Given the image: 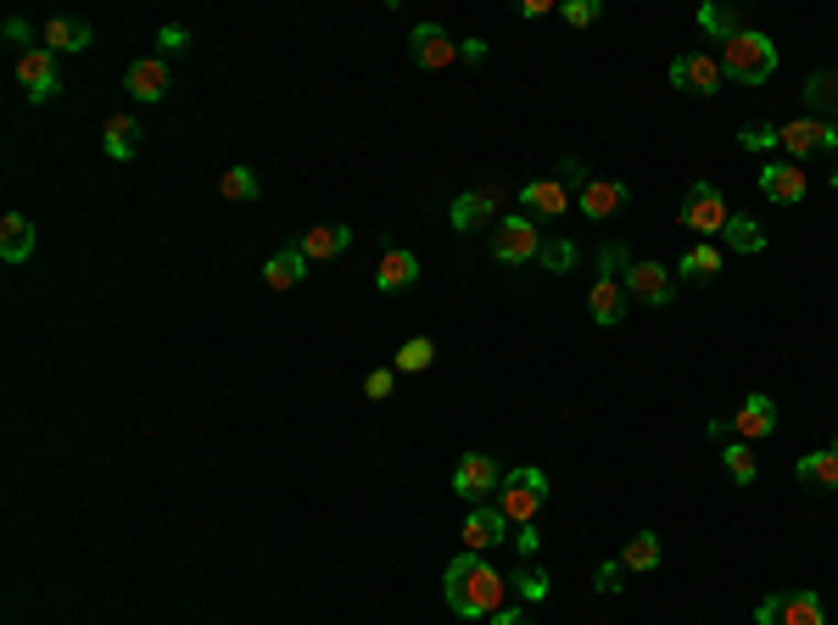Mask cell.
Listing matches in <instances>:
<instances>
[{
    "instance_id": "6da1fadb",
    "label": "cell",
    "mask_w": 838,
    "mask_h": 625,
    "mask_svg": "<svg viewBox=\"0 0 838 625\" xmlns=\"http://www.w3.org/2000/svg\"><path fill=\"white\" fill-rule=\"evenodd\" d=\"M442 597H448V608L464 614V619H492V614L503 608V597H509V581H503L481 553H459V559L448 564V575H442Z\"/></svg>"
},
{
    "instance_id": "7a4b0ae2",
    "label": "cell",
    "mask_w": 838,
    "mask_h": 625,
    "mask_svg": "<svg viewBox=\"0 0 838 625\" xmlns=\"http://www.w3.org/2000/svg\"><path fill=\"white\" fill-rule=\"evenodd\" d=\"M721 73H727V78H738V84H766V78L777 73V45H772L766 34L743 29L738 40H727V45H721Z\"/></svg>"
},
{
    "instance_id": "3957f363",
    "label": "cell",
    "mask_w": 838,
    "mask_h": 625,
    "mask_svg": "<svg viewBox=\"0 0 838 625\" xmlns=\"http://www.w3.org/2000/svg\"><path fill=\"white\" fill-rule=\"evenodd\" d=\"M542 503H548V475L542 470H509V475H503L497 508H503V519H509V525H531L542 514Z\"/></svg>"
},
{
    "instance_id": "277c9868",
    "label": "cell",
    "mask_w": 838,
    "mask_h": 625,
    "mask_svg": "<svg viewBox=\"0 0 838 625\" xmlns=\"http://www.w3.org/2000/svg\"><path fill=\"white\" fill-rule=\"evenodd\" d=\"M754 625H827L816 592H772L754 603Z\"/></svg>"
},
{
    "instance_id": "5b68a950",
    "label": "cell",
    "mask_w": 838,
    "mask_h": 625,
    "mask_svg": "<svg viewBox=\"0 0 838 625\" xmlns=\"http://www.w3.org/2000/svg\"><path fill=\"white\" fill-rule=\"evenodd\" d=\"M727 196L716 191V185H694L688 196H683V207H677V224L683 229H694V235H721L727 229Z\"/></svg>"
},
{
    "instance_id": "8992f818",
    "label": "cell",
    "mask_w": 838,
    "mask_h": 625,
    "mask_svg": "<svg viewBox=\"0 0 838 625\" xmlns=\"http://www.w3.org/2000/svg\"><path fill=\"white\" fill-rule=\"evenodd\" d=\"M492 257L497 262H531V257H542V229L526 224V218H503L492 229Z\"/></svg>"
},
{
    "instance_id": "52a82bcc",
    "label": "cell",
    "mask_w": 838,
    "mask_h": 625,
    "mask_svg": "<svg viewBox=\"0 0 838 625\" xmlns=\"http://www.w3.org/2000/svg\"><path fill=\"white\" fill-rule=\"evenodd\" d=\"M18 78H23V89H29V101H34V107H45V101H56V96H62V78H56V62H51V51H45V45H34V51H23V56H18Z\"/></svg>"
},
{
    "instance_id": "ba28073f",
    "label": "cell",
    "mask_w": 838,
    "mask_h": 625,
    "mask_svg": "<svg viewBox=\"0 0 838 625\" xmlns=\"http://www.w3.org/2000/svg\"><path fill=\"white\" fill-rule=\"evenodd\" d=\"M777 134H783V151H788V157H827V151H838V129L821 123V118H794V123L777 129Z\"/></svg>"
},
{
    "instance_id": "9c48e42d",
    "label": "cell",
    "mask_w": 838,
    "mask_h": 625,
    "mask_svg": "<svg viewBox=\"0 0 838 625\" xmlns=\"http://www.w3.org/2000/svg\"><path fill=\"white\" fill-rule=\"evenodd\" d=\"M670 84L688 89V96H716L721 89V62L705 56V51H688V56L670 62Z\"/></svg>"
},
{
    "instance_id": "30bf717a",
    "label": "cell",
    "mask_w": 838,
    "mask_h": 625,
    "mask_svg": "<svg viewBox=\"0 0 838 625\" xmlns=\"http://www.w3.org/2000/svg\"><path fill=\"white\" fill-rule=\"evenodd\" d=\"M503 486V475H497V464L486 459V453H464L459 459V470H453V492L464 497V503H481V497H492Z\"/></svg>"
},
{
    "instance_id": "8fae6325",
    "label": "cell",
    "mask_w": 838,
    "mask_h": 625,
    "mask_svg": "<svg viewBox=\"0 0 838 625\" xmlns=\"http://www.w3.org/2000/svg\"><path fill=\"white\" fill-rule=\"evenodd\" d=\"M497 542H509V519H503L497 503H475L470 519H464V548H470V553H486V548H497Z\"/></svg>"
},
{
    "instance_id": "7c38bea8",
    "label": "cell",
    "mask_w": 838,
    "mask_h": 625,
    "mask_svg": "<svg viewBox=\"0 0 838 625\" xmlns=\"http://www.w3.org/2000/svg\"><path fill=\"white\" fill-rule=\"evenodd\" d=\"M497 207H503V191H497V185L464 191V196L453 202V229H459V235H470V229L492 224V218H497Z\"/></svg>"
},
{
    "instance_id": "4fadbf2b",
    "label": "cell",
    "mask_w": 838,
    "mask_h": 625,
    "mask_svg": "<svg viewBox=\"0 0 838 625\" xmlns=\"http://www.w3.org/2000/svg\"><path fill=\"white\" fill-rule=\"evenodd\" d=\"M761 196L777 207H799L805 202V173L794 162H766L761 168Z\"/></svg>"
},
{
    "instance_id": "5bb4252c",
    "label": "cell",
    "mask_w": 838,
    "mask_h": 625,
    "mask_svg": "<svg viewBox=\"0 0 838 625\" xmlns=\"http://www.w3.org/2000/svg\"><path fill=\"white\" fill-rule=\"evenodd\" d=\"M626 291H632L637 302H648V308H665L670 297H677V280H670L659 262H632V274H626Z\"/></svg>"
},
{
    "instance_id": "9a60e30c",
    "label": "cell",
    "mask_w": 838,
    "mask_h": 625,
    "mask_svg": "<svg viewBox=\"0 0 838 625\" xmlns=\"http://www.w3.org/2000/svg\"><path fill=\"white\" fill-rule=\"evenodd\" d=\"M626 202H632V191L621 185V179H587V191H581V213L599 218V224L626 213Z\"/></svg>"
},
{
    "instance_id": "2e32d148",
    "label": "cell",
    "mask_w": 838,
    "mask_h": 625,
    "mask_svg": "<svg viewBox=\"0 0 838 625\" xmlns=\"http://www.w3.org/2000/svg\"><path fill=\"white\" fill-rule=\"evenodd\" d=\"M123 89H129L135 101H162L168 89H174V84H168V62H162V56H140V62L129 67Z\"/></svg>"
},
{
    "instance_id": "e0dca14e",
    "label": "cell",
    "mask_w": 838,
    "mask_h": 625,
    "mask_svg": "<svg viewBox=\"0 0 838 625\" xmlns=\"http://www.w3.org/2000/svg\"><path fill=\"white\" fill-rule=\"evenodd\" d=\"M408 45H413V62H419V67H448V62L459 56V45L442 34V23H419V29L408 34Z\"/></svg>"
},
{
    "instance_id": "ac0fdd59",
    "label": "cell",
    "mask_w": 838,
    "mask_h": 625,
    "mask_svg": "<svg viewBox=\"0 0 838 625\" xmlns=\"http://www.w3.org/2000/svg\"><path fill=\"white\" fill-rule=\"evenodd\" d=\"M297 246H302L308 262H330V257H342V251L353 246V229H347V224H313Z\"/></svg>"
},
{
    "instance_id": "d6986e66",
    "label": "cell",
    "mask_w": 838,
    "mask_h": 625,
    "mask_svg": "<svg viewBox=\"0 0 838 625\" xmlns=\"http://www.w3.org/2000/svg\"><path fill=\"white\" fill-rule=\"evenodd\" d=\"M302 274H308V257H302L297 240L280 246V251L264 262V285H269V291H291V285H302Z\"/></svg>"
},
{
    "instance_id": "ffe728a7",
    "label": "cell",
    "mask_w": 838,
    "mask_h": 625,
    "mask_svg": "<svg viewBox=\"0 0 838 625\" xmlns=\"http://www.w3.org/2000/svg\"><path fill=\"white\" fill-rule=\"evenodd\" d=\"M732 424H738V435H743V441H761V435H772V430H777V402L754 391V397L738 408V419H732Z\"/></svg>"
},
{
    "instance_id": "44dd1931",
    "label": "cell",
    "mask_w": 838,
    "mask_h": 625,
    "mask_svg": "<svg viewBox=\"0 0 838 625\" xmlns=\"http://www.w3.org/2000/svg\"><path fill=\"white\" fill-rule=\"evenodd\" d=\"M587 313H593V324H621L626 319V291H621V280H604L599 274V285L593 291H587Z\"/></svg>"
},
{
    "instance_id": "7402d4cb",
    "label": "cell",
    "mask_w": 838,
    "mask_h": 625,
    "mask_svg": "<svg viewBox=\"0 0 838 625\" xmlns=\"http://www.w3.org/2000/svg\"><path fill=\"white\" fill-rule=\"evenodd\" d=\"M413 280H419V257H413V251H386V257H380V268H375V285H380L386 297L408 291Z\"/></svg>"
},
{
    "instance_id": "603a6c76",
    "label": "cell",
    "mask_w": 838,
    "mask_h": 625,
    "mask_svg": "<svg viewBox=\"0 0 838 625\" xmlns=\"http://www.w3.org/2000/svg\"><path fill=\"white\" fill-rule=\"evenodd\" d=\"M40 40H45V51L56 56V51H90L96 34H90V23H84V18H51Z\"/></svg>"
},
{
    "instance_id": "cb8c5ba5",
    "label": "cell",
    "mask_w": 838,
    "mask_h": 625,
    "mask_svg": "<svg viewBox=\"0 0 838 625\" xmlns=\"http://www.w3.org/2000/svg\"><path fill=\"white\" fill-rule=\"evenodd\" d=\"M520 202H526V213H537V218H559V213L570 207V191L559 185V179H531V185L520 191Z\"/></svg>"
},
{
    "instance_id": "d4e9b609",
    "label": "cell",
    "mask_w": 838,
    "mask_h": 625,
    "mask_svg": "<svg viewBox=\"0 0 838 625\" xmlns=\"http://www.w3.org/2000/svg\"><path fill=\"white\" fill-rule=\"evenodd\" d=\"M140 140H146V123L140 118H107V134H101V146H107V157L112 162H129L135 151H140Z\"/></svg>"
},
{
    "instance_id": "484cf974",
    "label": "cell",
    "mask_w": 838,
    "mask_h": 625,
    "mask_svg": "<svg viewBox=\"0 0 838 625\" xmlns=\"http://www.w3.org/2000/svg\"><path fill=\"white\" fill-rule=\"evenodd\" d=\"M0 257H7V262H29L34 257V224L23 213L0 218Z\"/></svg>"
},
{
    "instance_id": "4316f807",
    "label": "cell",
    "mask_w": 838,
    "mask_h": 625,
    "mask_svg": "<svg viewBox=\"0 0 838 625\" xmlns=\"http://www.w3.org/2000/svg\"><path fill=\"white\" fill-rule=\"evenodd\" d=\"M805 101H810V112H816L821 123H832V118H838V73H810Z\"/></svg>"
},
{
    "instance_id": "83f0119b",
    "label": "cell",
    "mask_w": 838,
    "mask_h": 625,
    "mask_svg": "<svg viewBox=\"0 0 838 625\" xmlns=\"http://www.w3.org/2000/svg\"><path fill=\"white\" fill-rule=\"evenodd\" d=\"M721 240H727L732 251H743V257H749V251H766V229L754 224L749 213H732V218H727V229H721Z\"/></svg>"
},
{
    "instance_id": "f1b7e54d",
    "label": "cell",
    "mask_w": 838,
    "mask_h": 625,
    "mask_svg": "<svg viewBox=\"0 0 838 625\" xmlns=\"http://www.w3.org/2000/svg\"><path fill=\"white\" fill-rule=\"evenodd\" d=\"M794 475H799L805 486L832 492V486H838V453H810V459H799V464H794Z\"/></svg>"
},
{
    "instance_id": "f546056e",
    "label": "cell",
    "mask_w": 838,
    "mask_h": 625,
    "mask_svg": "<svg viewBox=\"0 0 838 625\" xmlns=\"http://www.w3.org/2000/svg\"><path fill=\"white\" fill-rule=\"evenodd\" d=\"M677 274H683V280H716V274H721V251H716L710 240L694 246V251L677 262Z\"/></svg>"
},
{
    "instance_id": "4dcf8cb0",
    "label": "cell",
    "mask_w": 838,
    "mask_h": 625,
    "mask_svg": "<svg viewBox=\"0 0 838 625\" xmlns=\"http://www.w3.org/2000/svg\"><path fill=\"white\" fill-rule=\"evenodd\" d=\"M621 564H626V570H659V536H654V530H637L632 542H626V553H621Z\"/></svg>"
},
{
    "instance_id": "1f68e13d",
    "label": "cell",
    "mask_w": 838,
    "mask_h": 625,
    "mask_svg": "<svg viewBox=\"0 0 838 625\" xmlns=\"http://www.w3.org/2000/svg\"><path fill=\"white\" fill-rule=\"evenodd\" d=\"M431 357H437V341H431V335H413V341L397 352V375H426Z\"/></svg>"
},
{
    "instance_id": "d6a6232c",
    "label": "cell",
    "mask_w": 838,
    "mask_h": 625,
    "mask_svg": "<svg viewBox=\"0 0 838 625\" xmlns=\"http://www.w3.org/2000/svg\"><path fill=\"white\" fill-rule=\"evenodd\" d=\"M699 29H705V34H716L721 45L743 34V29H738V7H699Z\"/></svg>"
},
{
    "instance_id": "836d02e7",
    "label": "cell",
    "mask_w": 838,
    "mask_h": 625,
    "mask_svg": "<svg viewBox=\"0 0 838 625\" xmlns=\"http://www.w3.org/2000/svg\"><path fill=\"white\" fill-rule=\"evenodd\" d=\"M218 196L224 202H258V173H251V168H229L218 179Z\"/></svg>"
},
{
    "instance_id": "e575fe53",
    "label": "cell",
    "mask_w": 838,
    "mask_h": 625,
    "mask_svg": "<svg viewBox=\"0 0 838 625\" xmlns=\"http://www.w3.org/2000/svg\"><path fill=\"white\" fill-rule=\"evenodd\" d=\"M721 464H727V475H732L738 486H749L754 475H761V464H754V453H749V441H738V446H721Z\"/></svg>"
},
{
    "instance_id": "d590c367",
    "label": "cell",
    "mask_w": 838,
    "mask_h": 625,
    "mask_svg": "<svg viewBox=\"0 0 838 625\" xmlns=\"http://www.w3.org/2000/svg\"><path fill=\"white\" fill-rule=\"evenodd\" d=\"M509 586H515L520 597H531V603H542V597H548V575H542L537 564H526V559H520V570L509 575Z\"/></svg>"
},
{
    "instance_id": "8d00e7d4",
    "label": "cell",
    "mask_w": 838,
    "mask_h": 625,
    "mask_svg": "<svg viewBox=\"0 0 838 625\" xmlns=\"http://www.w3.org/2000/svg\"><path fill=\"white\" fill-rule=\"evenodd\" d=\"M548 274H570L576 268V240H542V257H537Z\"/></svg>"
},
{
    "instance_id": "74e56055",
    "label": "cell",
    "mask_w": 838,
    "mask_h": 625,
    "mask_svg": "<svg viewBox=\"0 0 838 625\" xmlns=\"http://www.w3.org/2000/svg\"><path fill=\"white\" fill-rule=\"evenodd\" d=\"M738 146H743V151H772V146H783V134H777L772 123H743V129H738Z\"/></svg>"
},
{
    "instance_id": "f35d334b",
    "label": "cell",
    "mask_w": 838,
    "mask_h": 625,
    "mask_svg": "<svg viewBox=\"0 0 838 625\" xmlns=\"http://www.w3.org/2000/svg\"><path fill=\"white\" fill-rule=\"evenodd\" d=\"M599 12H604L599 0H565V7H559V18H565L570 29H593V23H599Z\"/></svg>"
},
{
    "instance_id": "ab89813d",
    "label": "cell",
    "mask_w": 838,
    "mask_h": 625,
    "mask_svg": "<svg viewBox=\"0 0 838 625\" xmlns=\"http://www.w3.org/2000/svg\"><path fill=\"white\" fill-rule=\"evenodd\" d=\"M599 262H604V280H626V274H632V251H626L621 240H610V246L599 251Z\"/></svg>"
},
{
    "instance_id": "60d3db41",
    "label": "cell",
    "mask_w": 838,
    "mask_h": 625,
    "mask_svg": "<svg viewBox=\"0 0 838 625\" xmlns=\"http://www.w3.org/2000/svg\"><path fill=\"white\" fill-rule=\"evenodd\" d=\"M157 45H162L168 56H174V51H185V45H191V29H185V23H162V29H157Z\"/></svg>"
},
{
    "instance_id": "b9f144b4",
    "label": "cell",
    "mask_w": 838,
    "mask_h": 625,
    "mask_svg": "<svg viewBox=\"0 0 838 625\" xmlns=\"http://www.w3.org/2000/svg\"><path fill=\"white\" fill-rule=\"evenodd\" d=\"M515 548H520V559H537V548H542L537 525H515Z\"/></svg>"
},
{
    "instance_id": "7bdbcfd3",
    "label": "cell",
    "mask_w": 838,
    "mask_h": 625,
    "mask_svg": "<svg viewBox=\"0 0 838 625\" xmlns=\"http://www.w3.org/2000/svg\"><path fill=\"white\" fill-rule=\"evenodd\" d=\"M621 570H626V564H599V575H593V586H599L604 597H610V592H621Z\"/></svg>"
},
{
    "instance_id": "ee69618b",
    "label": "cell",
    "mask_w": 838,
    "mask_h": 625,
    "mask_svg": "<svg viewBox=\"0 0 838 625\" xmlns=\"http://www.w3.org/2000/svg\"><path fill=\"white\" fill-rule=\"evenodd\" d=\"M364 391H369L375 402H380V397H391V369H375V375L364 380Z\"/></svg>"
},
{
    "instance_id": "f6af8a7d",
    "label": "cell",
    "mask_w": 838,
    "mask_h": 625,
    "mask_svg": "<svg viewBox=\"0 0 838 625\" xmlns=\"http://www.w3.org/2000/svg\"><path fill=\"white\" fill-rule=\"evenodd\" d=\"M459 56H464V62H481V56H486V40H481V34H475V40H459Z\"/></svg>"
},
{
    "instance_id": "bcb514c9",
    "label": "cell",
    "mask_w": 838,
    "mask_h": 625,
    "mask_svg": "<svg viewBox=\"0 0 838 625\" xmlns=\"http://www.w3.org/2000/svg\"><path fill=\"white\" fill-rule=\"evenodd\" d=\"M492 625H531V619H526L520 608H497V614H492Z\"/></svg>"
},
{
    "instance_id": "7dc6e473",
    "label": "cell",
    "mask_w": 838,
    "mask_h": 625,
    "mask_svg": "<svg viewBox=\"0 0 838 625\" xmlns=\"http://www.w3.org/2000/svg\"><path fill=\"white\" fill-rule=\"evenodd\" d=\"M559 173H565V179H576V185L587 191V179H581V162H576V157H565V162H559Z\"/></svg>"
},
{
    "instance_id": "c3c4849f",
    "label": "cell",
    "mask_w": 838,
    "mask_h": 625,
    "mask_svg": "<svg viewBox=\"0 0 838 625\" xmlns=\"http://www.w3.org/2000/svg\"><path fill=\"white\" fill-rule=\"evenodd\" d=\"M542 12H554L548 0H520V18H542Z\"/></svg>"
},
{
    "instance_id": "681fc988",
    "label": "cell",
    "mask_w": 838,
    "mask_h": 625,
    "mask_svg": "<svg viewBox=\"0 0 838 625\" xmlns=\"http://www.w3.org/2000/svg\"><path fill=\"white\" fill-rule=\"evenodd\" d=\"M7 40H29V23H23V18H7Z\"/></svg>"
},
{
    "instance_id": "f907efd6",
    "label": "cell",
    "mask_w": 838,
    "mask_h": 625,
    "mask_svg": "<svg viewBox=\"0 0 838 625\" xmlns=\"http://www.w3.org/2000/svg\"><path fill=\"white\" fill-rule=\"evenodd\" d=\"M827 185H832V191H838V168H832V179H827Z\"/></svg>"
}]
</instances>
